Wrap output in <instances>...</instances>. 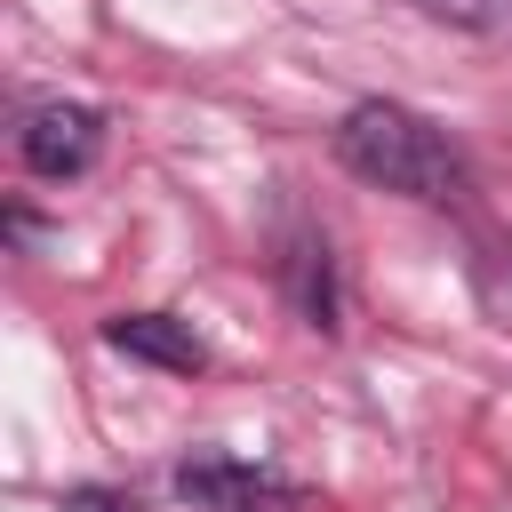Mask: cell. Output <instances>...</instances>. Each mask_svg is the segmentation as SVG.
Here are the masks:
<instances>
[{"instance_id":"obj_3","label":"cell","mask_w":512,"mask_h":512,"mask_svg":"<svg viewBox=\"0 0 512 512\" xmlns=\"http://www.w3.org/2000/svg\"><path fill=\"white\" fill-rule=\"evenodd\" d=\"M176 496L192 512H296V488L264 464H240V456H192L176 472Z\"/></svg>"},{"instance_id":"obj_4","label":"cell","mask_w":512,"mask_h":512,"mask_svg":"<svg viewBox=\"0 0 512 512\" xmlns=\"http://www.w3.org/2000/svg\"><path fill=\"white\" fill-rule=\"evenodd\" d=\"M104 344L128 352V360H152L168 376H200L208 368V344L184 320H168V312H120V320H104Z\"/></svg>"},{"instance_id":"obj_6","label":"cell","mask_w":512,"mask_h":512,"mask_svg":"<svg viewBox=\"0 0 512 512\" xmlns=\"http://www.w3.org/2000/svg\"><path fill=\"white\" fill-rule=\"evenodd\" d=\"M72 512H136V504H120V496H96V488H80V496H72Z\"/></svg>"},{"instance_id":"obj_5","label":"cell","mask_w":512,"mask_h":512,"mask_svg":"<svg viewBox=\"0 0 512 512\" xmlns=\"http://www.w3.org/2000/svg\"><path fill=\"white\" fill-rule=\"evenodd\" d=\"M424 16L456 24V32H480V40H512V0H416Z\"/></svg>"},{"instance_id":"obj_1","label":"cell","mask_w":512,"mask_h":512,"mask_svg":"<svg viewBox=\"0 0 512 512\" xmlns=\"http://www.w3.org/2000/svg\"><path fill=\"white\" fill-rule=\"evenodd\" d=\"M336 160L360 184L400 192V200H456L464 192V160L448 152V136L424 112L392 104V96H368L336 120Z\"/></svg>"},{"instance_id":"obj_2","label":"cell","mask_w":512,"mask_h":512,"mask_svg":"<svg viewBox=\"0 0 512 512\" xmlns=\"http://www.w3.org/2000/svg\"><path fill=\"white\" fill-rule=\"evenodd\" d=\"M16 152H24V168H32V176H48V184L88 176V168H96V152H104V112H88V104H32V112H24Z\"/></svg>"}]
</instances>
